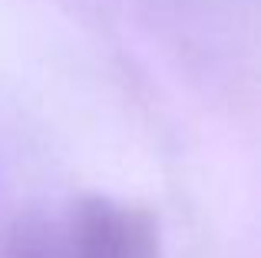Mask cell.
<instances>
[{
  "label": "cell",
  "mask_w": 261,
  "mask_h": 258,
  "mask_svg": "<svg viewBox=\"0 0 261 258\" xmlns=\"http://www.w3.org/2000/svg\"><path fill=\"white\" fill-rule=\"evenodd\" d=\"M0 258H162L152 212L86 195L63 215H20L0 235Z\"/></svg>",
  "instance_id": "cell-1"
}]
</instances>
